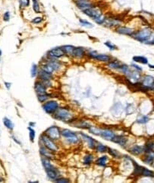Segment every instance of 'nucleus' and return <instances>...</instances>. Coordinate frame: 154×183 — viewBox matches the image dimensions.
<instances>
[{
  "label": "nucleus",
  "mask_w": 154,
  "mask_h": 183,
  "mask_svg": "<svg viewBox=\"0 0 154 183\" xmlns=\"http://www.w3.org/2000/svg\"><path fill=\"white\" fill-rule=\"evenodd\" d=\"M83 13L87 17H89V18L93 20L99 25H103L105 23V20H106V17L103 15L102 12L98 7H95V6L84 11Z\"/></svg>",
  "instance_id": "f257e3e1"
},
{
  "label": "nucleus",
  "mask_w": 154,
  "mask_h": 183,
  "mask_svg": "<svg viewBox=\"0 0 154 183\" xmlns=\"http://www.w3.org/2000/svg\"><path fill=\"white\" fill-rule=\"evenodd\" d=\"M152 34L153 33L150 29L144 28V29H140V30L136 32L132 37L138 42H142V43H147L150 38L151 37Z\"/></svg>",
  "instance_id": "f03ea898"
},
{
  "label": "nucleus",
  "mask_w": 154,
  "mask_h": 183,
  "mask_svg": "<svg viewBox=\"0 0 154 183\" xmlns=\"http://www.w3.org/2000/svg\"><path fill=\"white\" fill-rule=\"evenodd\" d=\"M74 4L75 5L77 8L82 12L95 6V3L91 0H77V1H74Z\"/></svg>",
  "instance_id": "7ed1b4c3"
},
{
  "label": "nucleus",
  "mask_w": 154,
  "mask_h": 183,
  "mask_svg": "<svg viewBox=\"0 0 154 183\" xmlns=\"http://www.w3.org/2000/svg\"><path fill=\"white\" fill-rule=\"evenodd\" d=\"M59 67H60V65L59 62L56 61L51 60L42 65V70L45 71L49 74H52L54 71L58 70Z\"/></svg>",
  "instance_id": "20e7f679"
},
{
  "label": "nucleus",
  "mask_w": 154,
  "mask_h": 183,
  "mask_svg": "<svg viewBox=\"0 0 154 183\" xmlns=\"http://www.w3.org/2000/svg\"><path fill=\"white\" fill-rule=\"evenodd\" d=\"M62 135L68 140L70 143H77L78 142V137L74 132L71 131L68 129H64L62 131Z\"/></svg>",
  "instance_id": "39448f33"
},
{
  "label": "nucleus",
  "mask_w": 154,
  "mask_h": 183,
  "mask_svg": "<svg viewBox=\"0 0 154 183\" xmlns=\"http://www.w3.org/2000/svg\"><path fill=\"white\" fill-rule=\"evenodd\" d=\"M58 107H59V105L57 102L55 101H50L46 102L42 107L47 113L52 114V113H55V111L58 109Z\"/></svg>",
  "instance_id": "423d86ee"
},
{
  "label": "nucleus",
  "mask_w": 154,
  "mask_h": 183,
  "mask_svg": "<svg viewBox=\"0 0 154 183\" xmlns=\"http://www.w3.org/2000/svg\"><path fill=\"white\" fill-rule=\"evenodd\" d=\"M54 117L55 119H58V120H69V118L71 117V113L69 110L61 108L58 110V111L55 114Z\"/></svg>",
  "instance_id": "0eeeda50"
},
{
  "label": "nucleus",
  "mask_w": 154,
  "mask_h": 183,
  "mask_svg": "<svg viewBox=\"0 0 154 183\" xmlns=\"http://www.w3.org/2000/svg\"><path fill=\"white\" fill-rule=\"evenodd\" d=\"M116 32L120 35H128L132 37L134 35L136 31L132 28L128 27L125 26H118L116 28Z\"/></svg>",
  "instance_id": "6e6552de"
},
{
  "label": "nucleus",
  "mask_w": 154,
  "mask_h": 183,
  "mask_svg": "<svg viewBox=\"0 0 154 183\" xmlns=\"http://www.w3.org/2000/svg\"><path fill=\"white\" fill-rule=\"evenodd\" d=\"M42 141L45 143V146H46L49 150L53 151V152H56V151L58 150L57 146L55 144V143L51 140V138H50L48 136H45V135H43V136L42 137Z\"/></svg>",
  "instance_id": "1a4fd4ad"
},
{
  "label": "nucleus",
  "mask_w": 154,
  "mask_h": 183,
  "mask_svg": "<svg viewBox=\"0 0 154 183\" xmlns=\"http://www.w3.org/2000/svg\"><path fill=\"white\" fill-rule=\"evenodd\" d=\"M47 136H48L52 140H57L60 137V132H59V128L56 126H52L50 127L48 130L46 131Z\"/></svg>",
  "instance_id": "9d476101"
},
{
  "label": "nucleus",
  "mask_w": 154,
  "mask_h": 183,
  "mask_svg": "<svg viewBox=\"0 0 154 183\" xmlns=\"http://www.w3.org/2000/svg\"><path fill=\"white\" fill-rule=\"evenodd\" d=\"M88 55H89L91 58H92V59H96V60L99 61L108 62L110 60V56H108V55L99 54V53H97L96 52L92 51V50H90V51L88 52Z\"/></svg>",
  "instance_id": "9b49d317"
},
{
  "label": "nucleus",
  "mask_w": 154,
  "mask_h": 183,
  "mask_svg": "<svg viewBox=\"0 0 154 183\" xmlns=\"http://www.w3.org/2000/svg\"><path fill=\"white\" fill-rule=\"evenodd\" d=\"M48 54L50 56L54 58H60L62 56H63L65 54L64 50H62V47H54V48H52L49 52H48Z\"/></svg>",
  "instance_id": "f8f14e48"
},
{
  "label": "nucleus",
  "mask_w": 154,
  "mask_h": 183,
  "mask_svg": "<svg viewBox=\"0 0 154 183\" xmlns=\"http://www.w3.org/2000/svg\"><path fill=\"white\" fill-rule=\"evenodd\" d=\"M120 20H117L116 18H108L106 17V20L104 24L106 25L108 27H112V26H120Z\"/></svg>",
  "instance_id": "ddd939ff"
},
{
  "label": "nucleus",
  "mask_w": 154,
  "mask_h": 183,
  "mask_svg": "<svg viewBox=\"0 0 154 183\" xmlns=\"http://www.w3.org/2000/svg\"><path fill=\"white\" fill-rule=\"evenodd\" d=\"M103 138L106 139L108 140H112V139L114 138V137L115 136L114 134V132L112 131L109 130V129H102L101 135Z\"/></svg>",
  "instance_id": "4468645a"
},
{
  "label": "nucleus",
  "mask_w": 154,
  "mask_h": 183,
  "mask_svg": "<svg viewBox=\"0 0 154 183\" xmlns=\"http://www.w3.org/2000/svg\"><path fill=\"white\" fill-rule=\"evenodd\" d=\"M84 53H85V50H84V47H75L72 56H74L75 58H81L84 56Z\"/></svg>",
  "instance_id": "2eb2a0df"
},
{
  "label": "nucleus",
  "mask_w": 154,
  "mask_h": 183,
  "mask_svg": "<svg viewBox=\"0 0 154 183\" xmlns=\"http://www.w3.org/2000/svg\"><path fill=\"white\" fill-rule=\"evenodd\" d=\"M35 90L38 95H42L46 93V87L42 83H36L35 85Z\"/></svg>",
  "instance_id": "dca6fc26"
},
{
  "label": "nucleus",
  "mask_w": 154,
  "mask_h": 183,
  "mask_svg": "<svg viewBox=\"0 0 154 183\" xmlns=\"http://www.w3.org/2000/svg\"><path fill=\"white\" fill-rule=\"evenodd\" d=\"M143 86L146 88H150L154 85V78L151 76H147L144 79L142 83Z\"/></svg>",
  "instance_id": "f3484780"
},
{
  "label": "nucleus",
  "mask_w": 154,
  "mask_h": 183,
  "mask_svg": "<svg viewBox=\"0 0 154 183\" xmlns=\"http://www.w3.org/2000/svg\"><path fill=\"white\" fill-rule=\"evenodd\" d=\"M81 137H82V138L84 139V140L87 143L88 146H89V148H91V149H94V147H95V141H94V140L92 138H91V137H89V136H87V135H85V134H83L81 133Z\"/></svg>",
  "instance_id": "a211bd4d"
},
{
  "label": "nucleus",
  "mask_w": 154,
  "mask_h": 183,
  "mask_svg": "<svg viewBox=\"0 0 154 183\" xmlns=\"http://www.w3.org/2000/svg\"><path fill=\"white\" fill-rule=\"evenodd\" d=\"M47 170V174H48V177L51 179H57L58 176H59V173L57 172V170L54 168L48 169Z\"/></svg>",
  "instance_id": "6ab92c4d"
},
{
  "label": "nucleus",
  "mask_w": 154,
  "mask_h": 183,
  "mask_svg": "<svg viewBox=\"0 0 154 183\" xmlns=\"http://www.w3.org/2000/svg\"><path fill=\"white\" fill-rule=\"evenodd\" d=\"M112 141L114 142V143H117V144L121 145V146H124V145L126 143L127 139L124 137L114 136V138L112 139Z\"/></svg>",
  "instance_id": "aec40b11"
},
{
  "label": "nucleus",
  "mask_w": 154,
  "mask_h": 183,
  "mask_svg": "<svg viewBox=\"0 0 154 183\" xmlns=\"http://www.w3.org/2000/svg\"><path fill=\"white\" fill-rule=\"evenodd\" d=\"M75 47H74V46H72V45H64V46H62V50H64V52H65V54L72 56V55H73V51H74V49H75Z\"/></svg>",
  "instance_id": "412c9836"
},
{
  "label": "nucleus",
  "mask_w": 154,
  "mask_h": 183,
  "mask_svg": "<svg viewBox=\"0 0 154 183\" xmlns=\"http://www.w3.org/2000/svg\"><path fill=\"white\" fill-rule=\"evenodd\" d=\"M38 77L42 79V80H49L51 78V74L48 73L45 71L42 70L39 72Z\"/></svg>",
  "instance_id": "4be33fe9"
},
{
  "label": "nucleus",
  "mask_w": 154,
  "mask_h": 183,
  "mask_svg": "<svg viewBox=\"0 0 154 183\" xmlns=\"http://www.w3.org/2000/svg\"><path fill=\"white\" fill-rule=\"evenodd\" d=\"M127 76L132 81H136L140 78V74L138 72H132L127 73Z\"/></svg>",
  "instance_id": "5701e85b"
},
{
  "label": "nucleus",
  "mask_w": 154,
  "mask_h": 183,
  "mask_svg": "<svg viewBox=\"0 0 154 183\" xmlns=\"http://www.w3.org/2000/svg\"><path fill=\"white\" fill-rule=\"evenodd\" d=\"M32 3V10L35 14H40L42 12V7H41V4L39 2V1L35 2Z\"/></svg>",
  "instance_id": "b1692460"
},
{
  "label": "nucleus",
  "mask_w": 154,
  "mask_h": 183,
  "mask_svg": "<svg viewBox=\"0 0 154 183\" xmlns=\"http://www.w3.org/2000/svg\"><path fill=\"white\" fill-rule=\"evenodd\" d=\"M31 4V0H19V6L20 9H25L29 7Z\"/></svg>",
  "instance_id": "393cba45"
},
{
  "label": "nucleus",
  "mask_w": 154,
  "mask_h": 183,
  "mask_svg": "<svg viewBox=\"0 0 154 183\" xmlns=\"http://www.w3.org/2000/svg\"><path fill=\"white\" fill-rule=\"evenodd\" d=\"M154 160V152H148L147 155H146L145 158L144 159V161L145 162L146 164H150L152 161Z\"/></svg>",
  "instance_id": "a878e982"
},
{
  "label": "nucleus",
  "mask_w": 154,
  "mask_h": 183,
  "mask_svg": "<svg viewBox=\"0 0 154 183\" xmlns=\"http://www.w3.org/2000/svg\"><path fill=\"white\" fill-rule=\"evenodd\" d=\"M144 151V148L141 147V146H133L132 148L130 150V152L132 153L134 155H140L141 153H142Z\"/></svg>",
  "instance_id": "bb28decb"
},
{
  "label": "nucleus",
  "mask_w": 154,
  "mask_h": 183,
  "mask_svg": "<svg viewBox=\"0 0 154 183\" xmlns=\"http://www.w3.org/2000/svg\"><path fill=\"white\" fill-rule=\"evenodd\" d=\"M3 123H4V125L7 128L10 129V130H13L14 123L12 122V121L10 120L8 118L5 117L4 119H3Z\"/></svg>",
  "instance_id": "cd10ccee"
},
{
  "label": "nucleus",
  "mask_w": 154,
  "mask_h": 183,
  "mask_svg": "<svg viewBox=\"0 0 154 183\" xmlns=\"http://www.w3.org/2000/svg\"><path fill=\"white\" fill-rule=\"evenodd\" d=\"M133 60L136 62H140L141 64H147V59L144 56H136L133 57Z\"/></svg>",
  "instance_id": "c85d7f7f"
},
{
  "label": "nucleus",
  "mask_w": 154,
  "mask_h": 183,
  "mask_svg": "<svg viewBox=\"0 0 154 183\" xmlns=\"http://www.w3.org/2000/svg\"><path fill=\"white\" fill-rule=\"evenodd\" d=\"M42 164H43V166L46 170H48V169H51L53 168V165H51V163L50 162V161L48 160L47 158H42Z\"/></svg>",
  "instance_id": "c756f323"
},
{
  "label": "nucleus",
  "mask_w": 154,
  "mask_h": 183,
  "mask_svg": "<svg viewBox=\"0 0 154 183\" xmlns=\"http://www.w3.org/2000/svg\"><path fill=\"white\" fill-rule=\"evenodd\" d=\"M79 23H80V24H81L82 26H84V27H86V28L93 27V25H92V23H91L90 22H89L88 20H84V19H80Z\"/></svg>",
  "instance_id": "7c9ffc66"
},
{
  "label": "nucleus",
  "mask_w": 154,
  "mask_h": 183,
  "mask_svg": "<svg viewBox=\"0 0 154 183\" xmlns=\"http://www.w3.org/2000/svg\"><path fill=\"white\" fill-rule=\"evenodd\" d=\"M154 148V143L153 142L150 141V142H147V143H146L145 146H144V149L145 152H151L152 150H153V149Z\"/></svg>",
  "instance_id": "2f4dec72"
},
{
  "label": "nucleus",
  "mask_w": 154,
  "mask_h": 183,
  "mask_svg": "<svg viewBox=\"0 0 154 183\" xmlns=\"http://www.w3.org/2000/svg\"><path fill=\"white\" fill-rule=\"evenodd\" d=\"M89 131H90V132L92 134H93V135H101V132H102V129L101 128H95L93 127V126H90V127L89 128Z\"/></svg>",
  "instance_id": "473e14b6"
},
{
  "label": "nucleus",
  "mask_w": 154,
  "mask_h": 183,
  "mask_svg": "<svg viewBox=\"0 0 154 183\" xmlns=\"http://www.w3.org/2000/svg\"><path fill=\"white\" fill-rule=\"evenodd\" d=\"M108 161V157L107 156H102V157L99 158L97 160V164L100 166L105 167L106 165V162Z\"/></svg>",
  "instance_id": "72a5a7b5"
},
{
  "label": "nucleus",
  "mask_w": 154,
  "mask_h": 183,
  "mask_svg": "<svg viewBox=\"0 0 154 183\" xmlns=\"http://www.w3.org/2000/svg\"><path fill=\"white\" fill-rule=\"evenodd\" d=\"M40 152H41V153H42V155H43L46 156V157L49 158H53V156H52V155H52L51 153L50 152H48V149H45V148H44V147H41Z\"/></svg>",
  "instance_id": "f704fd0d"
},
{
  "label": "nucleus",
  "mask_w": 154,
  "mask_h": 183,
  "mask_svg": "<svg viewBox=\"0 0 154 183\" xmlns=\"http://www.w3.org/2000/svg\"><path fill=\"white\" fill-rule=\"evenodd\" d=\"M135 170H134V174L136 175H139V174H142V171H143V168L142 167H140L139 165H137V164L135 163Z\"/></svg>",
  "instance_id": "c9c22d12"
},
{
  "label": "nucleus",
  "mask_w": 154,
  "mask_h": 183,
  "mask_svg": "<svg viewBox=\"0 0 154 183\" xmlns=\"http://www.w3.org/2000/svg\"><path fill=\"white\" fill-rule=\"evenodd\" d=\"M92 155H86L85 157L84 158V163L86 165H89L92 161Z\"/></svg>",
  "instance_id": "e433bc0d"
},
{
  "label": "nucleus",
  "mask_w": 154,
  "mask_h": 183,
  "mask_svg": "<svg viewBox=\"0 0 154 183\" xmlns=\"http://www.w3.org/2000/svg\"><path fill=\"white\" fill-rule=\"evenodd\" d=\"M43 21V17H35L32 20V23L33 24H40Z\"/></svg>",
  "instance_id": "4c0bfd02"
},
{
  "label": "nucleus",
  "mask_w": 154,
  "mask_h": 183,
  "mask_svg": "<svg viewBox=\"0 0 154 183\" xmlns=\"http://www.w3.org/2000/svg\"><path fill=\"white\" fill-rule=\"evenodd\" d=\"M108 66H109L110 68H111L119 69L120 64L119 62H110L109 64H108Z\"/></svg>",
  "instance_id": "58836bf2"
},
{
  "label": "nucleus",
  "mask_w": 154,
  "mask_h": 183,
  "mask_svg": "<svg viewBox=\"0 0 154 183\" xmlns=\"http://www.w3.org/2000/svg\"><path fill=\"white\" fill-rule=\"evenodd\" d=\"M105 45L106 46V47L111 50H116V49H117V47H116V45H114L113 43H111V42H106L105 43Z\"/></svg>",
  "instance_id": "ea45409f"
},
{
  "label": "nucleus",
  "mask_w": 154,
  "mask_h": 183,
  "mask_svg": "<svg viewBox=\"0 0 154 183\" xmlns=\"http://www.w3.org/2000/svg\"><path fill=\"white\" fill-rule=\"evenodd\" d=\"M149 120V118L147 117V116H141V117H139L137 119V122L138 123H141V124H144V123H146L147 122H148Z\"/></svg>",
  "instance_id": "a19ab883"
},
{
  "label": "nucleus",
  "mask_w": 154,
  "mask_h": 183,
  "mask_svg": "<svg viewBox=\"0 0 154 183\" xmlns=\"http://www.w3.org/2000/svg\"><path fill=\"white\" fill-rule=\"evenodd\" d=\"M48 98V96L47 94H42V95H38V99L40 102L45 101Z\"/></svg>",
  "instance_id": "79ce46f5"
},
{
  "label": "nucleus",
  "mask_w": 154,
  "mask_h": 183,
  "mask_svg": "<svg viewBox=\"0 0 154 183\" xmlns=\"http://www.w3.org/2000/svg\"><path fill=\"white\" fill-rule=\"evenodd\" d=\"M31 76L32 77H35L37 75V66L36 65H32V68H31Z\"/></svg>",
  "instance_id": "37998d69"
},
{
  "label": "nucleus",
  "mask_w": 154,
  "mask_h": 183,
  "mask_svg": "<svg viewBox=\"0 0 154 183\" xmlns=\"http://www.w3.org/2000/svg\"><path fill=\"white\" fill-rule=\"evenodd\" d=\"M142 175H144V176H153V173L152 171H150V170H147V169L144 168L142 171Z\"/></svg>",
  "instance_id": "c03bdc74"
},
{
  "label": "nucleus",
  "mask_w": 154,
  "mask_h": 183,
  "mask_svg": "<svg viewBox=\"0 0 154 183\" xmlns=\"http://www.w3.org/2000/svg\"><path fill=\"white\" fill-rule=\"evenodd\" d=\"M109 153L113 156V157L115 158H119L120 157V153L117 152L116 149H109Z\"/></svg>",
  "instance_id": "a18cd8bd"
},
{
  "label": "nucleus",
  "mask_w": 154,
  "mask_h": 183,
  "mask_svg": "<svg viewBox=\"0 0 154 183\" xmlns=\"http://www.w3.org/2000/svg\"><path fill=\"white\" fill-rule=\"evenodd\" d=\"M28 129H29V138H30L31 141H33L35 136V131L32 128H28Z\"/></svg>",
  "instance_id": "49530a36"
},
{
  "label": "nucleus",
  "mask_w": 154,
  "mask_h": 183,
  "mask_svg": "<svg viewBox=\"0 0 154 183\" xmlns=\"http://www.w3.org/2000/svg\"><path fill=\"white\" fill-rule=\"evenodd\" d=\"M96 149H97V150L99 151V152H105V151L107 150L106 146H105L102 144H98Z\"/></svg>",
  "instance_id": "de8ad7c7"
},
{
  "label": "nucleus",
  "mask_w": 154,
  "mask_h": 183,
  "mask_svg": "<svg viewBox=\"0 0 154 183\" xmlns=\"http://www.w3.org/2000/svg\"><path fill=\"white\" fill-rule=\"evenodd\" d=\"M10 17H11L10 12H5L4 15H3V20H4V21H5V22L9 21V20H10Z\"/></svg>",
  "instance_id": "09e8293b"
},
{
  "label": "nucleus",
  "mask_w": 154,
  "mask_h": 183,
  "mask_svg": "<svg viewBox=\"0 0 154 183\" xmlns=\"http://www.w3.org/2000/svg\"><path fill=\"white\" fill-rule=\"evenodd\" d=\"M56 182H69V181L68 179H57V180H56Z\"/></svg>",
  "instance_id": "8fccbe9b"
},
{
  "label": "nucleus",
  "mask_w": 154,
  "mask_h": 183,
  "mask_svg": "<svg viewBox=\"0 0 154 183\" xmlns=\"http://www.w3.org/2000/svg\"><path fill=\"white\" fill-rule=\"evenodd\" d=\"M5 86H6L8 89H10L11 86H12V83H7V82H5Z\"/></svg>",
  "instance_id": "3c124183"
},
{
  "label": "nucleus",
  "mask_w": 154,
  "mask_h": 183,
  "mask_svg": "<svg viewBox=\"0 0 154 183\" xmlns=\"http://www.w3.org/2000/svg\"><path fill=\"white\" fill-rule=\"evenodd\" d=\"M12 138H13V139H14V140H15V142H16V143H18V144H20V142H19V141H18V140H17V139H16V138H15V137H14V136H12Z\"/></svg>",
  "instance_id": "603ef678"
},
{
  "label": "nucleus",
  "mask_w": 154,
  "mask_h": 183,
  "mask_svg": "<svg viewBox=\"0 0 154 183\" xmlns=\"http://www.w3.org/2000/svg\"><path fill=\"white\" fill-rule=\"evenodd\" d=\"M132 66H133V67H135V68H136L138 69V70H140V71L141 70V68H139V67H138V66L136 65H132Z\"/></svg>",
  "instance_id": "864d4df0"
},
{
  "label": "nucleus",
  "mask_w": 154,
  "mask_h": 183,
  "mask_svg": "<svg viewBox=\"0 0 154 183\" xmlns=\"http://www.w3.org/2000/svg\"><path fill=\"white\" fill-rule=\"evenodd\" d=\"M2 50H1V49H0V61H1V56H2Z\"/></svg>",
  "instance_id": "5fc2aeb1"
},
{
  "label": "nucleus",
  "mask_w": 154,
  "mask_h": 183,
  "mask_svg": "<svg viewBox=\"0 0 154 183\" xmlns=\"http://www.w3.org/2000/svg\"><path fill=\"white\" fill-rule=\"evenodd\" d=\"M37 1H38V0H31L32 2H37Z\"/></svg>",
  "instance_id": "6e6d98bb"
},
{
  "label": "nucleus",
  "mask_w": 154,
  "mask_h": 183,
  "mask_svg": "<svg viewBox=\"0 0 154 183\" xmlns=\"http://www.w3.org/2000/svg\"><path fill=\"white\" fill-rule=\"evenodd\" d=\"M2 178L0 177V182H2Z\"/></svg>",
  "instance_id": "4d7b16f0"
},
{
  "label": "nucleus",
  "mask_w": 154,
  "mask_h": 183,
  "mask_svg": "<svg viewBox=\"0 0 154 183\" xmlns=\"http://www.w3.org/2000/svg\"><path fill=\"white\" fill-rule=\"evenodd\" d=\"M74 1H77V0H73V2H74Z\"/></svg>",
  "instance_id": "13d9d810"
}]
</instances>
